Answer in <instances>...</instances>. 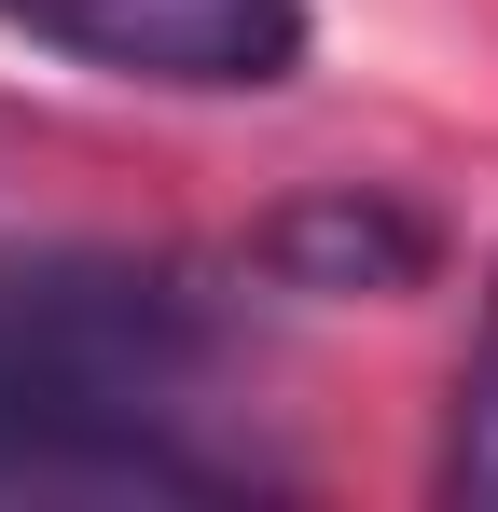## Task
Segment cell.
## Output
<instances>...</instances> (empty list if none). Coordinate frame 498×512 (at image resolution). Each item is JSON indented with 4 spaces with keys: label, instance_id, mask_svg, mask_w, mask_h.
<instances>
[{
    "label": "cell",
    "instance_id": "obj_3",
    "mask_svg": "<svg viewBox=\"0 0 498 512\" xmlns=\"http://www.w3.org/2000/svg\"><path fill=\"white\" fill-rule=\"evenodd\" d=\"M415 250H429L415 222H388V208H346V194H332V208H291V222L263 236V263H291L305 291H360V277H415Z\"/></svg>",
    "mask_w": 498,
    "mask_h": 512
},
{
    "label": "cell",
    "instance_id": "obj_4",
    "mask_svg": "<svg viewBox=\"0 0 498 512\" xmlns=\"http://www.w3.org/2000/svg\"><path fill=\"white\" fill-rule=\"evenodd\" d=\"M443 499H498V277L471 319V360H457V402H443Z\"/></svg>",
    "mask_w": 498,
    "mask_h": 512
},
{
    "label": "cell",
    "instance_id": "obj_1",
    "mask_svg": "<svg viewBox=\"0 0 498 512\" xmlns=\"http://www.w3.org/2000/svg\"><path fill=\"white\" fill-rule=\"evenodd\" d=\"M222 305L166 250H0V499H222Z\"/></svg>",
    "mask_w": 498,
    "mask_h": 512
},
{
    "label": "cell",
    "instance_id": "obj_2",
    "mask_svg": "<svg viewBox=\"0 0 498 512\" xmlns=\"http://www.w3.org/2000/svg\"><path fill=\"white\" fill-rule=\"evenodd\" d=\"M0 28L180 97H263L305 70V0H0Z\"/></svg>",
    "mask_w": 498,
    "mask_h": 512
}]
</instances>
